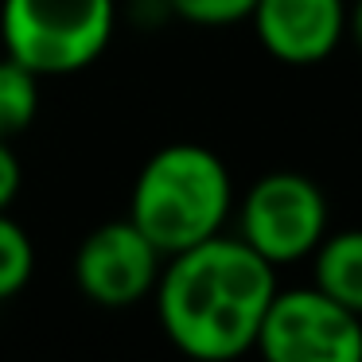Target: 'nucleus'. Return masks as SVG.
Segmentation results:
<instances>
[{
	"label": "nucleus",
	"mask_w": 362,
	"mask_h": 362,
	"mask_svg": "<svg viewBox=\"0 0 362 362\" xmlns=\"http://www.w3.org/2000/svg\"><path fill=\"white\" fill-rule=\"evenodd\" d=\"M323 234H327V199L300 172L261 175L238 206V238L269 265L312 257Z\"/></svg>",
	"instance_id": "4"
},
{
	"label": "nucleus",
	"mask_w": 362,
	"mask_h": 362,
	"mask_svg": "<svg viewBox=\"0 0 362 362\" xmlns=\"http://www.w3.org/2000/svg\"><path fill=\"white\" fill-rule=\"evenodd\" d=\"M40 113V74L4 51L0 59V141L24 133Z\"/></svg>",
	"instance_id": "9"
},
{
	"label": "nucleus",
	"mask_w": 362,
	"mask_h": 362,
	"mask_svg": "<svg viewBox=\"0 0 362 362\" xmlns=\"http://www.w3.org/2000/svg\"><path fill=\"white\" fill-rule=\"evenodd\" d=\"M117 0H4L0 40L40 78L90 66L113 40Z\"/></svg>",
	"instance_id": "3"
},
{
	"label": "nucleus",
	"mask_w": 362,
	"mask_h": 362,
	"mask_svg": "<svg viewBox=\"0 0 362 362\" xmlns=\"http://www.w3.org/2000/svg\"><path fill=\"white\" fill-rule=\"evenodd\" d=\"M250 24L276 63L315 66L343 43L346 0H257Z\"/></svg>",
	"instance_id": "7"
},
{
	"label": "nucleus",
	"mask_w": 362,
	"mask_h": 362,
	"mask_svg": "<svg viewBox=\"0 0 362 362\" xmlns=\"http://www.w3.org/2000/svg\"><path fill=\"white\" fill-rule=\"evenodd\" d=\"M164 253L144 238L133 218L94 226L74 253V281L98 308H133L156 292Z\"/></svg>",
	"instance_id": "6"
},
{
	"label": "nucleus",
	"mask_w": 362,
	"mask_h": 362,
	"mask_svg": "<svg viewBox=\"0 0 362 362\" xmlns=\"http://www.w3.org/2000/svg\"><path fill=\"white\" fill-rule=\"evenodd\" d=\"M346 32H351V40L362 47V0H354L351 8H346Z\"/></svg>",
	"instance_id": "13"
},
{
	"label": "nucleus",
	"mask_w": 362,
	"mask_h": 362,
	"mask_svg": "<svg viewBox=\"0 0 362 362\" xmlns=\"http://www.w3.org/2000/svg\"><path fill=\"white\" fill-rule=\"evenodd\" d=\"M269 362H358L362 315L323 288H276L257 331Z\"/></svg>",
	"instance_id": "5"
},
{
	"label": "nucleus",
	"mask_w": 362,
	"mask_h": 362,
	"mask_svg": "<svg viewBox=\"0 0 362 362\" xmlns=\"http://www.w3.org/2000/svg\"><path fill=\"white\" fill-rule=\"evenodd\" d=\"M35 273V245L28 230L8 211H0V300H12L16 292L28 288Z\"/></svg>",
	"instance_id": "10"
},
{
	"label": "nucleus",
	"mask_w": 362,
	"mask_h": 362,
	"mask_svg": "<svg viewBox=\"0 0 362 362\" xmlns=\"http://www.w3.org/2000/svg\"><path fill=\"white\" fill-rule=\"evenodd\" d=\"M276 288V265L238 234H214L164 257L152 296L172 346L203 362H226L257 346Z\"/></svg>",
	"instance_id": "1"
},
{
	"label": "nucleus",
	"mask_w": 362,
	"mask_h": 362,
	"mask_svg": "<svg viewBox=\"0 0 362 362\" xmlns=\"http://www.w3.org/2000/svg\"><path fill=\"white\" fill-rule=\"evenodd\" d=\"M257 0H168V8L195 28H230L253 16Z\"/></svg>",
	"instance_id": "11"
},
{
	"label": "nucleus",
	"mask_w": 362,
	"mask_h": 362,
	"mask_svg": "<svg viewBox=\"0 0 362 362\" xmlns=\"http://www.w3.org/2000/svg\"><path fill=\"white\" fill-rule=\"evenodd\" d=\"M315 288L362 315V230H335L315 245Z\"/></svg>",
	"instance_id": "8"
},
{
	"label": "nucleus",
	"mask_w": 362,
	"mask_h": 362,
	"mask_svg": "<svg viewBox=\"0 0 362 362\" xmlns=\"http://www.w3.org/2000/svg\"><path fill=\"white\" fill-rule=\"evenodd\" d=\"M230 211L234 183L206 144H164L152 152L129 195V218L164 257L222 234Z\"/></svg>",
	"instance_id": "2"
},
{
	"label": "nucleus",
	"mask_w": 362,
	"mask_h": 362,
	"mask_svg": "<svg viewBox=\"0 0 362 362\" xmlns=\"http://www.w3.org/2000/svg\"><path fill=\"white\" fill-rule=\"evenodd\" d=\"M20 183H24V168H20L16 152L8 141H0V211H8L20 195Z\"/></svg>",
	"instance_id": "12"
}]
</instances>
